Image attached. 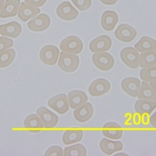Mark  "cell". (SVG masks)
I'll return each mask as SVG.
<instances>
[{"label":"cell","instance_id":"cell-10","mask_svg":"<svg viewBox=\"0 0 156 156\" xmlns=\"http://www.w3.org/2000/svg\"><path fill=\"white\" fill-rule=\"evenodd\" d=\"M48 105L60 115L66 113L69 109L68 98L65 94H59L51 98Z\"/></svg>","mask_w":156,"mask_h":156},{"label":"cell","instance_id":"cell-18","mask_svg":"<svg viewBox=\"0 0 156 156\" xmlns=\"http://www.w3.org/2000/svg\"><path fill=\"white\" fill-rule=\"evenodd\" d=\"M21 26L17 22L12 21L0 25V34L3 36L17 38L21 34Z\"/></svg>","mask_w":156,"mask_h":156},{"label":"cell","instance_id":"cell-22","mask_svg":"<svg viewBox=\"0 0 156 156\" xmlns=\"http://www.w3.org/2000/svg\"><path fill=\"white\" fill-rule=\"evenodd\" d=\"M24 126L28 131L32 133L40 132L44 128L40 118L35 114L29 115L25 118Z\"/></svg>","mask_w":156,"mask_h":156},{"label":"cell","instance_id":"cell-12","mask_svg":"<svg viewBox=\"0 0 156 156\" xmlns=\"http://www.w3.org/2000/svg\"><path fill=\"white\" fill-rule=\"evenodd\" d=\"M51 24L50 18L47 14H41L28 23V27L33 32H42L48 29Z\"/></svg>","mask_w":156,"mask_h":156},{"label":"cell","instance_id":"cell-32","mask_svg":"<svg viewBox=\"0 0 156 156\" xmlns=\"http://www.w3.org/2000/svg\"><path fill=\"white\" fill-rule=\"evenodd\" d=\"M13 45V40L5 37H0V53L11 48Z\"/></svg>","mask_w":156,"mask_h":156},{"label":"cell","instance_id":"cell-34","mask_svg":"<svg viewBox=\"0 0 156 156\" xmlns=\"http://www.w3.org/2000/svg\"><path fill=\"white\" fill-rule=\"evenodd\" d=\"M46 1L47 0H24V2L31 6L39 8L43 6Z\"/></svg>","mask_w":156,"mask_h":156},{"label":"cell","instance_id":"cell-2","mask_svg":"<svg viewBox=\"0 0 156 156\" xmlns=\"http://www.w3.org/2000/svg\"><path fill=\"white\" fill-rule=\"evenodd\" d=\"M60 49L68 54H79L83 49V43L78 37L70 36L61 42Z\"/></svg>","mask_w":156,"mask_h":156},{"label":"cell","instance_id":"cell-21","mask_svg":"<svg viewBox=\"0 0 156 156\" xmlns=\"http://www.w3.org/2000/svg\"><path fill=\"white\" fill-rule=\"evenodd\" d=\"M99 146L101 151L108 155H111L117 151H121L123 148V144L121 141H112L105 138L100 141Z\"/></svg>","mask_w":156,"mask_h":156},{"label":"cell","instance_id":"cell-28","mask_svg":"<svg viewBox=\"0 0 156 156\" xmlns=\"http://www.w3.org/2000/svg\"><path fill=\"white\" fill-rule=\"evenodd\" d=\"M16 57L14 49H8L0 53V69L5 68L13 63Z\"/></svg>","mask_w":156,"mask_h":156},{"label":"cell","instance_id":"cell-4","mask_svg":"<svg viewBox=\"0 0 156 156\" xmlns=\"http://www.w3.org/2000/svg\"><path fill=\"white\" fill-rule=\"evenodd\" d=\"M59 55V49L53 45H45L39 52L41 61L43 64L48 66L55 65L58 62Z\"/></svg>","mask_w":156,"mask_h":156},{"label":"cell","instance_id":"cell-30","mask_svg":"<svg viewBox=\"0 0 156 156\" xmlns=\"http://www.w3.org/2000/svg\"><path fill=\"white\" fill-rule=\"evenodd\" d=\"M140 76L144 82H152L156 81V66L142 69L140 71Z\"/></svg>","mask_w":156,"mask_h":156},{"label":"cell","instance_id":"cell-3","mask_svg":"<svg viewBox=\"0 0 156 156\" xmlns=\"http://www.w3.org/2000/svg\"><path fill=\"white\" fill-rule=\"evenodd\" d=\"M94 65L98 69L104 72H107L113 69L114 66V59L109 53H95L92 57Z\"/></svg>","mask_w":156,"mask_h":156},{"label":"cell","instance_id":"cell-8","mask_svg":"<svg viewBox=\"0 0 156 156\" xmlns=\"http://www.w3.org/2000/svg\"><path fill=\"white\" fill-rule=\"evenodd\" d=\"M36 113L40 118L44 128L51 129L57 125L59 121L58 116L46 108L44 106L39 108L36 111Z\"/></svg>","mask_w":156,"mask_h":156},{"label":"cell","instance_id":"cell-14","mask_svg":"<svg viewBox=\"0 0 156 156\" xmlns=\"http://www.w3.org/2000/svg\"><path fill=\"white\" fill-rule=\"evenodd\" d=\"M94 108L91 103H86L82 106L75 109L74 117L80 122H86L89 121L93 115Z\"/></svg>","mask_w":156,"mask_h":156},{"label":"cell","instance_id":"cell-17","mask_svg":"<svg viewBox=\"0 0 156 156\" xmlns=\"http://www.w3.org/2000/svg\"><path fill=\"white\" fill-rule=\"evenodd\" d=\"M18 18L23 22H27L28 20L33 19L40 13L38 8L31 6L24 2L21 3L18 10Z\"/></svg>","mask_w":156,"mask_h":156},{"label":"cell","instance_id":"cell-27","mask_svg":"<svg viewBox=\"0 0 156 156\" xmlns=\"http://www.w3.org/2000/svg\"><path fill=\"white\" fill-rule=\"evenodd\" d=\"M137 97L140 100H146L156 102V92L146 82L142 83Z\"/></svg>","mask_w":156,"mask_h":156},{"label":"cell","instance_id":"cell-31","mask_svg":"<svg viewBox=\"0 0 156 156\" xmlns=\"http://www.w3.org/2000/svg\"><path fill=\"white\" fill-rule=\"evenodd\" d=\"M75 6L81 11L87 10L92 5L91 0H71Z\"/></svg>","mask_w":156,"mask_h":156},{"label":"cell","instance_id":"cell-29","mask_svg":"<svg viewBox=\"0 0 156 156\" xmlns=\"http://www.w3.org/2000/svg\"><path fill=\"white\" fill-rule=\"evenodd\" d=\"M86 154L85 147L81 144L67 147L63 151V155L65 156H85Z\"/></svg>","mask_w":156,"mask_h":156},{"label":"cell","instance_id":"cell-16","mask_svg":"<svg viewBox=\"0 0 156 156\" xmlns=\"http://www.w3.org/2000/svg\"><path fill=\"white\" fill-rule=\"evenodd\" d=\"M68 103L71 108L76 109L87 101L86 93L80 90H72L68 93Z\"/></svg>","mask_w":156,"mask_h":156},{"label":"cell","instance_id":"cell-15","mask_svg":"<svg viewBox=\"0 0 156 156\" xmlns=\"http://www.w3.org/2000/svg\"><path fill=\"white\" fill-rule=\"evenodd\" d=\"M119 21L117 14L114 11H106L103 12L101 20V24L104 30L109 32L112 31Z\"/></svg>","mask_w":156,"mask_h":156},{"label":"cell","instance_id":"cell-1","mask_svg":"<svg viewBox=\"0 0 156 156\" xmlns=\"http://www.w3.org/2000/svg\"><path fill=\"white\" fill-rule=\"evenodd\" d=\"M79 66L80 58L77 55L62 51L60 53L58 67L62 71L67 73H72L77 69Z\"/></svg>","mask_w":156,"mask_h":156},{"label":"cell","instance_id":"cell-20","mask_svg":"<svg viewBox=\"0 0 156 156\" xmlns=\"http://www.w3.org/2000/svg\"><path fill=\"white\" fill-rule=\"evenodd\" d=\"M20 5V0H6L0 12V18H8L17 14Z\"/></svg>","mask_w":156,"mask_h":156},{"label":"cell","instance_id":"cell-25","mask_svg":"<svg viewBox=\"0 0 156 156\" xmlns=\"http://www.w3.org/2000/svg\"><path fill=\"white\" fill-rule=\"evenodd\" d=\"M135 49L139 52L156 50V41L147 36H143L135 44Z\"/></svg>","mask_w":156,"mask_h":156},{"label":"cell","instance_id":"cell-6","mask_svg":"<svg viewBox=\"0 0 156 156\" xmlns=\"http://www.w3.org/2000/svg\"><path fill=\"white\" fill-rule=\"evenodd\" d=\"M112 46L111 37L102 35L93 39L89 44V49L93 53H101L108 51Z\"/></svg>","mask_w":156,"mask_h":156},{"label":"cell","instance_id":"cell-26","mask_svg":"<svg viewBox=\"0 0 156 156\" xmlns=\"http://www.w3.org/2000/svg\"><path fill=\"white\" fill-rule=\"evenodd\" d=\"M83 137V131L81 129L66 130L62 136V142L65 145H70L81 141Z\"/></svg>","mask_w":156,"mask_h":156},{"label":"cell","instance_id":"cell-5","mask_svg":"<svg viewBox=\"0 0 156 156\" xmlns=\"http://www.w3.org/2000/svg\"><path fill=\"white\" fill-rule=\"evenodd\" d=\"M120 57L123 63L128 67L136 69L139 67V54L134 48L129 47L123 49L121 52Z\"/></svg>","mask_w":156,"mask_h":156},{"label":"cell","instance_id":"cell-35","mask_svg":"<svg viewBox=\"0 0 156 156\" xmlns=\"http://www.w3.org/2000/svg\"><path fill=\"white\" fill-rule=\"evenodd\" d=\"M118 0H100V2L105 5H107V6H111V5H115Z\"/></svg>","mask_w":156,"mask_h":156},{"label":"cell","instance_id":"cell-39","mask_svg":"<svg viewBox=\"0 0 156 156\" xmlns=\"http://www.w3.org/2000/svg\"><path fill=\"white\" fill-rule=\"evenodd\" d=\"M150 86L152 87V88L156 92V81L150 82Z\"/></svg>","mask_w":156,"mask_h":156},{"label":"cell","instance_id":"cell-7","mask_svg":"<svg viewBox=\"0 0 156 156\" xmlns=\"http://www.w3.org/2000/svg\"><path fill=\"white\" fill-rule=\"evenodd\" d=\"M115 37L123 42H131L137 36L136 30L131 26L122 24L118 26L114 32Z\"/></svg>","mask_w":156,"mask_h":156},{"label":"cell","instance_id":"cell-9","mask_svg":"<svg viewBox=\"0 0 156 156\" xmlns=\"http://www.w3.org/2000/svg\"><path fill=\"white\" fill-rule=\"evenodd\" d=\"M56 14L60 19L69 21L76 19L79 12L69 2H65L58 6Z\"/></svg>","mask_w":156,"mask_h":156},{"label":"cell","instance_id":"cell-37","mask_svg":"<svg viewBox=\"0 0 156 156\" xmlns=\"http://www.w3.org/2000/svg\"><path fill=\"white\" fill-rule=\"evenodd\" d=\"M143 117L142 118V121L144 124H147L149 122V119L150 118L149 117L148 115H143Z\"/></svg>","mask_w":156,"mask_h":156},{"label":"cell","instance_id":"cell-19","mask_svg":"<svg viewBox=\"0 0 156 156\" xmlns=\"http://www.w3.org/2000/svg\"><path fill=\"white\" fill-rule=\"evenodd\" d=\"M102 133L106 137L117 140L122 137L123 131L119 124L114 122H109L104 124Z\"/></svg>","mask_w":156,"mask_h":156},{"label":"cell","instance_id":"cell-40","mask_svg":"<svg viewBox=\"0 0 156 156\" xmlns=\"http://www.w3.org/2000/svg\"><path fill=\"white\" fill-rule=\"evenodd\" d=\"M4 4H5V0H0V12H1Z\"/></svg>","mask_w":156,"mask_h":156},{"label":"cell","instance_id":"cell-13","mask_svg":"<svg viewBox=\"0 0 156 156\" xmlns=\"http://www.w3.org/2000/svg\"><path fill=\"white\" fill-rule=\"evenodd\" d=\"M140 86L141 83L140 80L134 77L126 78L121 82V87L124 91L133 98L138 96Z\"/></svg>","mask_w":156,"mask_h":156},{"label":"cell","instance_id":"cell-36","mask_svg":"<svg viewBox=\"0 0 156 156\" xmlns=\"http://www.w3.org/2000/svg\"><path fill=\"white\" fill-rule=\"evenodd\" d=\"M149 122L152 127L156 128V112L150 116Z\"/></svg>","mask_w":156,"mask_h":156},{"label":"cell","instance_id":"cell-38","mask_svg":"<svg viewBox=\"0 0 156 156\" xmlns=\"http://www.w3.org/2000/svg\"><path fill=\"white\" fill-rule=\"evenodd\" d=\"M135 117H134V123H136V124H139V123H140V118H139V115H135L134 116Z\"/></svg>","mask_w":156,"mask_h":156},{"label":"cell","instance_id":"cell-33","mask_svg":"<svg viewBox=\"0 0 156 156\" xmlns=\"http://www.w3.org/2000/svg\"><path fill=\"white\" fill-rule=\"evenodd\" d=\"M63 155V151L61 147L59 146H52L47 150L44 154V155L46 156H61Z\"/></svg>","mask_w":156,"mask_h":156},{"label":"cell","instance_id":"cell-11","mask_svg":"<svg viewBox=\"0 0 156 156\" xmlns=\"http://www.w3.org/2000/svg\"><path fill=\"white\" fill-rule=\"evenodd\" d=\"M111 90V84L104 79H98L93 81L89 85L88 91L94 97L102 96Z\"/></svg>","mask_w":156,"mask_h":156},{"label":"cell","instance_id":"cell-23","mask_svg":"<svg viewBox=\"0 0 156 156\" xmlns=\"http://www.w3.org/2000/svg\"><path fill=\"white\" fill-rule=\"evenodd\" d=\"M134 108L136 113L140 115H149L156 108V102L139 99L136 102Z\"/></svg>","mask_w":156,"mask_h":156},{"label":"cell","instance_id":"cell-24","mask_svg":"<svg viewBox=\"0 0 156 156\" xmlns=\"http://www.w3.org/2000/svg\"><path fill=\"white\" fill-rule=\"evenodd\" d=\"M140 67L146 69L156 66V50L143 52L139 55Z\"/></svg>","mask_w":156,"mask_h":156}]
</instances>
